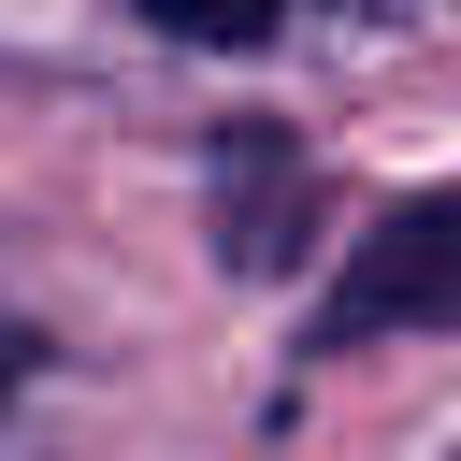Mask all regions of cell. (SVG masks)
<instances>
[{"label":"cell","instance_id":"obj_2","mask_svg":"<svg viewBox=\"0 0 461 461\" xmlns=\"http://www.w3.org/2000/svg\"><path fill=\"white\" fill-rule=\"evenodd\" d=\"M216 216H230L216 245H230L245 274H274V259H288V230H303V216H288V144H259V130H245V144L216 158Z\"/></svg>","mask_w":461,"mask_h":461},{"label":"cell","instance_id":"obj_3","mask_svg":"<svg viewBox=\"0 0 461 461\" xmlns=\"http://www.w3.org/2000/svg\"><path fill=\"white\" fill-rule=\"evenodd\" d=\"M144 14H158L173 43H274V14H288V0H144Z\"/></svg>","mask_w":461,"mask_h":461},{"label":"cell","instance_id":"obj_1","mask_svg":"<svg viewBox=\"0 0 461 461\" xmlns=\"http://www.w3.org/2000/svg\"><path fill=\"white\" fill-rule=\"evenodd\" d=\"M375 331H461V202H403L346 245L317 346H375Z\"/></svg>","mask_w":461,"mask_h":461}]
</instances>
